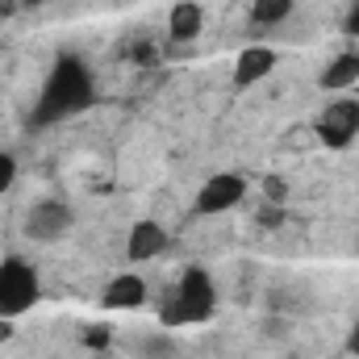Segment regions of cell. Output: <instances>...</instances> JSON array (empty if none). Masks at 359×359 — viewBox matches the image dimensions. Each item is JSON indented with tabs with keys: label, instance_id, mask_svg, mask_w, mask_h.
Returning a JSON list of instances; mask_svg holds the SVG:
<instances>
[{
	"label": "cell",
	"instance_id": "e0dca14e",
	"mask_svg": "<svg viewBox=\"0 0 359 359\" xmlns=\"http://www.w3.org/2000/svg\"><path fill=\"white\" fill-rule=\"evenodd\" d=\"M130 55H134V63H155V46H151V42H138Z\"/></svg>",
	"mask_w": 359,
	"mask_h": 359
},
{
	"label": "cell",
	"instance_id": "7a4b0ae2",
	"mask_svg": "<svg viewBox=\"0 0 359 359\" xmlns=\"http://www.w3.org/2000/svg\"><path fill=\"white\" fill-rule=\"evenodd\" d=\"M213 305H217V288H213L209 271L184 268L180 271V284L172 288V297L163 301L159 322L163 326H196V322H205L213 313Z\"/></svg>",
	"mask_w": 359,
	"mask_h": 359
},
{
	"label": "cell",
	"instance_id": "2e32d148",
	"mask_svg": "<svg viewBox=\"0 0 359 359\" xmlns=\"http://www.w3.org/2000/svg\"><path fill=\"white\" fill-rule=\"evenodd\" d=\"M259 226H268V230L284 226V205H264V213H259Z\"/></svg>",
	"mask_w": 359,
	"mask_h": 359
},
{
	"label": "cell",
	"instance_id": "30bf717a",
	"mask_svg": "<svg viewBox=\"0 0 359 359\" xmlns=\"http://www.w3.org/2000/svg\"><path fill=\"white\" fill-rule=\"evenodd\" d=\"M326 92H347L351 84H359V55L355 50H343V55H334L330 63H326V72H322V80H318Z\"/></svg>",
	"mask_w": 359,
	"mask_h": 359
},
{
	"label": "cell",
	"instance_id": "277c9868",
	"mask_svg": "<svg viewBox=\"0 0 359 359\" xmlns=\"http://www.w3.org/2000/svg\"><path fill=\"white\" fill-rule=\"evenodd\" d=\"M318 138L330 147V151H343L359 138V100L355 96H343V100H330L318 117Z\"/></svg>",
	"mask_w": 359,
	"mask_h": 359
},
{
	"label": "cell",
	"instance_id": "ffe728a7",
	"mask_svg": "<svg viewBox=\"0 0 359 359\" xmlns=\"http://www.w3.org/2000/svg\"><path fill=\"white\" fill-rule=\"evenodd\" d=\"M13 8H17V0H0V17H13Z\"/></svg>",
	"mask_w": 359,
	"mask_h": 359
},
{
	"label": "cell",
	"instance_id": "ac0fdd59",
	"mask_svg": "<svg viewBox=\"0 0 359 359\" xmlns=\"http://www.w3.org/2000/svg\"><path fill=\"white\" fill-rule=\"evenodd\" d=\"M343 29H347L351 38H359V4H351V13L343 17Z\"/></svg>",
	"mask_w": 359,
	"mask_h": 359
},
{
	"label": "cell",
	"instance_id": "3957f363",
	"mask_svg": "<svg viewBox=\"0 0 359 359\" xmlns=\"http://www.w3.org/2000/svg\"><path fill=\"white\" fill-rule=\"evenodd\" d=\"M42 297V280H38V268L21 255H8L0 259V318L13 322L21 313H29Z\"/></svg>",
	"mask_w": 359,
	"mask_h": 359
},
{
	"label": "cell",
	"instance_id": "44dd1931",
	"mask_svg": "<svg viewBox=\"0 0 359 359\" xmlns=\"http://www.w3.org/2000/svg\"><path fill=\"white\" fill-rule=\"evenodd\" d=\"M21 4H29V8H38V4H46V0H21Z\"/></svg>",
	"mask_w": 359,
	"mask_h": 359
},
{
	"label": "cell",
	"instance_id": "6da1fadb",
	"mask_svg": "<svg viewBox=\"0 0 359 359\" xmlns=\"http://www.w3.org/2000/svg\"><path fill=\"white\" fill-rule=\"evenodd\" d=\"M96 104V76L92 67L80 59V55H59L46 84H42V96L34 104V117L29 126H55V121H67L76 113H84Z\"/></svg>",
	"mask_w": 359,
	"mask_h": 359
},
{
	"label": "cell",
	"instance_id": "8992f818",
	"mask_svg": "<svg viewBox=\"0 0 359 359\" xmlns=\"http://www.w3.org/2000/svg\"><path fill=\"white\" fill-rule=\"evenodd\" d=\"M243 196H247V180L234 176V172H222V176L205 180V188L196 192V213H226Z\"/></svg>",
	"mask_w": 359,
	"mask_h": 359
},
{
	"label": "cell",
	"instance_id": "9c48e42d",
	"mask_svg": "<svg viewBox=\"0 0 359 359\" xmlns=\"http://www.w3.org/2000/svg\"><path fill=\"white\" fill-rule=\"evenodd\" d=\"M271 67H276V50L271 46H247L238 55V63H234V84L238 88H251V84L268 80Z\"/></svg>",
	"mask_w": 359,
	"mask_h": 359
},
{
	"label": "cell",
	"instance_id": "ba28073f",
	"mask_svg": "<svg viewBox=\"0 0 359 359\" xmlns=\"http://www.w3.org/2000/svg\"><path fill=\"white\" fill-rule=\"evenodd\" d=\"M142 301H147V280L134 276V271L113 276V280L104 284V292H100V305H104V309H138Z\"/></svg>",
	"mask_w": 359,
	"mask_h": 359
},
{
	"label": "cell",
	"instance_id": "7c38bea8",
	"mask_svg": "<svg viewBox=\"0 0 359 359\" xmlns=\"http://www.w3.org/2000/svg\"><path fill=\"white\" fill-rule=\"evenodd\" d=\"M288 13H292V0H251V21L264 25V29L288 21Z\"/></svg>",
	"mask_w": 359,
	"mask_h": 359
},
{
	"label": "cell",
	"instance_id": "4fadbf2b",
	"mask_svg": "<svg viewBox=\"0 0 359 359\" xmlns=\"http://www.w3.org/2000/svg\"><path fill=\"white\" fill-rule=\"evenodd\" d=\"M113 343V326H92V330H84V347L88 351H104Z\"/></svg>",
	"mask_w": 359,
	"mask_h": 359
},
{
	"label": "cell",
	"instance_id": "9a60e30c",
	"mask_svg": "<svg viewBox=\"0 0 359 359\" xmlns=\"http://www.w3.org/2000/svg\"><path fill=\"white\" fill-rule=\"evenodd\" d=\"M13 180H17V159H13L8 151H0V192H8Z\"/></svg>",
	"mask_w": 359,
	"mask_h": 359
},
{
	"label": "cell",
	"instance_id": "5b68a950",
	"mask_svg": "<svg viewBox=\"0 0 359 359\" xmlns=\"http://www.w3.org/2000/svg\"><path fill=\"white\" fill-rule=\"evenodd\" d=\"M72 226H76V213L63 201H38L25 213V238L29 243H59Z\"/></svg>",
	"mask_w": 359,
	"mask_h": 359
},
{
	"label": "cell",
	"instance_id": "5bb4252c",
	"mask_svg": "<svg viewBox=\"0 0 359 359\" xmlns=\"http://www.w3.org/2000/svg\"><path fill=\"white\" fill-rule=\"evenodd\" d=\"M264 196H268V205H284L288 201V184L280 176H268L264 180Z\"/></svg>",
	"mask_w": 359,
	"mask_h": 359
},
{
	"label": "cell",
	"instance_id": "8fae6325",
	"mask_svg": "<svg viewBox=\"0 0 359 359\" xmlns=\"http://www.w3.org/2000/svg\"><path fill=\"white\" fill-rule=\"evenodd\" d=\"M201 25H205V8H201L196 0H180L176 8H172V17H168L172 42H192V38L201 34Z\"/></svg>",
	"mask_w": 359,
	"mask_h": 359
},
{
	"label": "cell",
	"instance_id": "52a82bcc",
	"mask_svg": "<svg viewBox=\"0 0 359 359\" xmlns=\"http://www.w3.org/2000/svg\"><path fill=\"white\" fill-rule=\"evenodd\" d=\"M168 251V230L159 226V222H134V230H130V238H126V255H130V264H147V259H159Z\"/></svg>",
	"mask_w": 359,
	"mask_h": 359
},
{
	"label": "cell",
	"instance_id": "7402d4cb",
	"mask_svg": "<svg viewBox=\"0 0 359 359\" xmlns=\"http://www.w3.org/2000/svg\"><path fill=\"white\" fill-rule=\"evenodd\" d=\"M351 4H359V0H351Z\"/></svg>",
	"mask_w": 359,
	"mask_h": 359
},
{
	"label": "cell",
	"instance_id": "d6986e66",
	"mask_svg": "<svg viewBox=\"0 0 359 359\" xmlns=\"http://www.w3.org/2000/svg\"><path fill=\"white\" fill-rule=\"evenodd\" d=\"M347 351L359 359V318H355V326H351V334H347Z\"/></svg>",
	"mask_w": 359,
	"mask_h": 359
}]
</instances>
